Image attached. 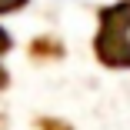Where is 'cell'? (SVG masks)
Returning <instances> with one entry per match:
<instances>
[{"instance_id":"obj_1","label":"cell","mask_w":130,"mask_h":130,"mask_svg":"<svg viewBox=\"0 0 130 130\" xmlns=\"http://www.w3.org/2000/svg\"><path fill=\"white\" fill-rule=\"evenodd\" d=\"M93 57L110 70H130V0L100 7L97 34H93Z\"/></svg>"},{"instance_id":"obj_2","label":"cell","mask_w":130,"mask_h":130,"mask_svg":"<svg viewBox=\"0 0 130 130\" xmlns=\"http://www.w3.org/2000/svg\"><path fill=\"white\" fill-rule=\"evenodd\" d=\"M13 50V37H10V30L7 27H0V90H7V84H10V73H7V67H4V57Z\"/></svg>"},{"instance_id":"obj_3","label":"cell","mask_w":130,"mask_h":130,"mask_svg":"<svg viewBox=\"0 0 130 130\" xmlns=\"http://www.w3.org/2000/svg\"><path fill=\"white\" fill-rule=\"evenodd\" d=\"M30 0H0V17H7V13H17V10H23Z\"/></svg>"},{"instance_id":"obj_4","label":"cell","mask_w":130,"mask_h":130,"mask_svg":"<svg viewBox=\"0 0 130 130\" xmlns=\"http://www.w3.org/2000/svg\"><path fill=\"white\" fill-rule=\"evenodd\" d=\"M40 130H73V127L63 120H40Z\"/></svg>"}]
</instances>
